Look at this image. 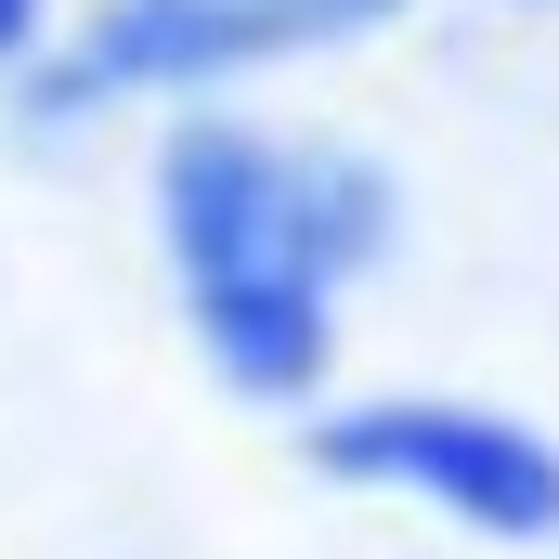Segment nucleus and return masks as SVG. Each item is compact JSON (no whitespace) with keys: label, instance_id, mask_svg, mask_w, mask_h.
<instances>
[{"label":"nucleus","instance_id":"obj_1","mask_svg":"<svg viewBox=\"0 0 559 559\" xmlns=\"http://www.w3.org/2000/svg\"><path fill=\"white\" fill-rule=\"evenodd\" d=\"M391 222L404 195L352 143H286L248 118H182L156 143V248L235 404H312L338 378V286L391 261Z\"/></svg>","mask_w":559,"mask_h":559},{"label":"nucleus","instance_id":"obj_2","mask_svg":"<svg viewBox=\"0 0 559 559\" xmlns=\"http://www.w3.org/2000/svg\"><path fill=\"white\" fill-rule=\"evenodd\" d=\"M299 455L325 481H352V495H404V508L481 534V547H559V442L534 417H508V404L365 391V404H325Z\"/></svg>","mask_w":559,"mask_h":559},{"label":"nucleus","instance_id":"obj_3","mask_svg":"<svg viewBox=\"0 0 559 559\" xmlns=\"http://www.w3.org/2000/svg\"><path fill=\"white\" fill-rule=\"evenodd\" d=\"M404 0H92L79 39L26 79V105L79 118V105H131V92H209L235 66H286V52L365 39Z\"/></svg>","mask_w":559,"mask_h":559},{"label":"nucleus","instance_id":"obj_4","mask_svg":"<svg viewBox=\"0 0 559 559\" xmlns=\"http://www.w3.org/2000/svg\"><path fill=\"white\" fill-rule=\"evenodd\" d=\"M39 52V0H0V66H26Z\"/></svg>","mask_w":559,"mask_h":559}]
</instances>
